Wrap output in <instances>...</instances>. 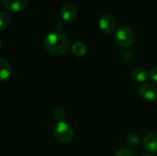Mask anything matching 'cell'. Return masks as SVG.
Masks as SVG:
<instances>
[{"instance_id": "obj_13", "label": "cell", "mask_w": 157, "mask_h": 156, "mask_svg": "<svg viewBox=\"0 0 157 156\" xmlns=\"http://www.w3.org/2000/svg\"><path fill=\"white\" fill-rule=\"evenodd\" d=\"M52 116L53 118L59 122V121H63V120L66 117V111L62 107H57L53 109L52 111Z\"/></svg>"}, {"instance_id": "obj_3", "label": "cell", "mask_w": 157, "mask_h": 156, "mask_svg": "<svg viewBox=\"0 0 157 156\" xmlns=\"http://www.w3.org/2000/svg\"><path fill=\"white\" fill-rule=\"evenodd\" d=\"M53 135L58 142L68 143L73 140L75 131L74 129L65 121H59L53 128Z\"/></svg>"}, {"instance_id": "obj_6", "label": "cell", "mask_w": 157, "mask_h": 156, "mask_svg": "<svg viewBox=\"0 0 157 156\" xmlns=\"http://www.w3.org/2000/svg\"><path fill=\"white\" fill-rule=\"evenodd\" d=\"M61 17L66 22H73L77 17V9L73 4H65L61 8Z\"/></svg>"}, {"instance_id": "obj_8", "label": "cell", "mask_w": 157, "mask_h": 156, "mask_svg": "<svg viewBox=\"0 0 157 156\" xmlns=\"http://www.w3.org/2000/svg\"><path fill=\"white\" fill-rule=\"evenodd\" d=\"M6 8L12 12H19L25 8L28 0H3Z\"/></svg>"}, {"instance_id": "obj_2", "label": "cell", "mask_w": 157, "mask_h": 156, "mask_svg": "<svg viewBox=\"0 0 157 156\" xmlns=\"http://www.w3.org/2000/svg\"><path fill=\"white\" fill-rule=\"evenodd\" d=\"M115 42L121 48H129L134 42V33L128 26H121L115 33Z\"/></svg>"}, {"instance_id": "obj_14", "label": "cell", "mask_w": 157, "mask_h": 156, "mask_svg": "<svg viewBox=\"0 0 157 156\" xmlns=\"http://www.w3.org/2000/svg\"><path fill=\"white\" fill-rule=\"evenodd\" d=\"M115 156H136V155H135V154H134L132 151H131V150H129V149H120V150L116 153Z\"/></svg>"}, {"instance_id": "obj_15", "label": "cell", "mask_w": 157, "mask_h": 156, "mask_svg": "<svg viewBox=\"0 0 157 156\" xmlns=\"http://www.w3.org/2000/svg\"><path fill=\"white\" fill-rule=\"evenodd\" d=\"M150 79L155 82V84H157V65H155V67L152 68L151 72H150V75H149Z\"/></svg>"}, {"instance_id": "obj_9", "label": "cell", "mask_w": 157, "mask_h": 156, "mask_svg": "<svg viewBox=\"0 0 157 156\" xmlns=\"http://www.w3.org/2000/svg\"><path fill=\"white\" fill-rule=\"evenodd\" d=\"M150 73H148V71L143 67H137L135 68L132 73V78L138 83H144L147 80V78L149 77Z\"/></svg>"}, {"instance_id": "obj_4", "label": "cell", "mask_w": 157, "mask_h": 156, "mask_svg": "<svg viewBox=\"0 0 157 156\" xmlns=\"http://www.w3.org/2000/svg\"><path fill=\"white\" fill-rule=\"evenodd\" d=\"M98 26L101 32L108 35L114 31L116 27V22L114 17L110 14H104L99 18Z\"/></svg>"}, {"instance_id": "obj_5", "label": "cell", "mask_w": 157, "mask_h": 156, "mask_svg": "<svg viewBox=\"0 0 157 156\" xmlns=\"http://www.w3.org/2000/svg\"><path fill=\"white\" fill-rule=\"evenodd\" d=\"M140 96L148 101H154L157 99V86L153 84H144L139 87Z\"/></svg>"}, {"instance_id": "obj_12", "label": "cell", "mask_w": 157, "mask_h": 156, "mask_svg": "<svg viewBox=\"0 0 157 156\" xmlns=\"http://www.w3.org/2000/svg\"><path fill=\"white\" fill-rule=\"evenodd\" d=\"M11 22V17L8 13L2 11L0 13V29L4 30L6 28H8V26L10 25Z\"/></svg>"}, {"instance_id": "obj_16", "label": "cell", "mask_w": 157, "mask_h": 156, "mask_svg": "<svg viewBox=\"0 0 157 156\" xmlns=\"http://www.w3.org/2000/svg\"><path fill=\"white\" fill-rule=\"evenodd\" d=\"M143 156H153V155H151V154H144V155H143Z\"/></svg>"}, {"instance_id": "obj_11", "label": "cell", "mask_w": 157, "mask_h": 156, "mask_svg": "<svg viewBox=\"0 0 157 156\" xmlns=\"http://www.w3.org/2000/svg\"><path fill=\"white\" fill-rule=\"evenodd\" d=\"M72 51L76 56H84L86 53V47L81 41H75L72 46Z\"/></svg>"}, {"instance_id": "obj_7", "label": "cell", "mask_w": 157, "mask_h": 156, "mask_svg": "<svg viewBox=\"0 0 157 156\" xmlns=\"http://www.w3.org/2000/svg\"><path fill=\"white\" fill-rule=\"evenodd\" d=\"M143 146L148 153H157V132L148 133L143 141Z\"/></svg>"}, {"instance_id": "obj_1", "label": "cell", "mask_w": 157, "mask_h": 156, "mask_svg": "<svg viewBox=\"0 0 157 156\" xmlns=\"http://www.w3.org/2000/svg\"><path fill=\"white\" fill-rule=\"evenodd\" d=\"M44 47L51 54L54 56H63L66 54L69 50V40L60 29H55L46 36Z\"/></svg>"}, {"instance_id": "obj_10", "label": "cell", "mask_w": 157, "mask_h": 156, "mask_svg": "<svg viewBox=\"0 0 157 156\" xmlns=\"http://www.w3.org/2000/svg\"><path fill=\"white\" fill-rule=\"evenodd\" d=\"M11 75V67L9 63L5 59H0V78L2 81L8 79Z\"/></svg>"}]
</instances>
